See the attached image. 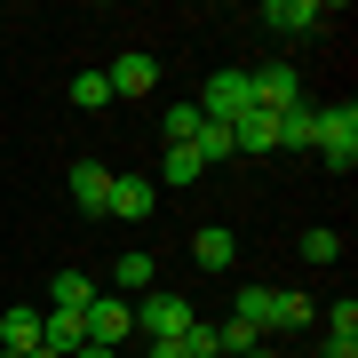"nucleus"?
<instances>
[{"label": "nucleus", "mask_w": 358, "mask_h": 358, "mask_svg": "<svg viewBox=\"0 0 358 358\" xmlns=\"http://www.w3.org/2000/svg\"><path fill=\"white\" fill-rule=\"evenodd\" d=\"M24 358H64V350H48V343H40V350H24Z\"/></svg>", "instance_id": "cd10ccee"}, {"label": "nucleus", "mask_w": 358, "mask_h": 358, "mask_svg": "<svg viewBox=\"0 0 358 358\" xmlns=\"http://www.w3.org/2000/svg\"><path fill=\"white\" fill-rule=\"evenodd\" d=\"M319 358H358V343H343V334H327V343H319Z\"/></svg>", "instance_id": "393cba45"}, {"label": "nucleus", "mask_w": 358, "mask_h": 358, "mask_svg": "<svg viewBox=\"0 0 358 358\" xmlns=\"http://www.w3.org/2000/svg\"><path fill=\"white\" fill-rule=\"evenodd\" d=\"M247 350H263V334L247 327V319H223L215 327V358H247Z\"/></svg>", "instance_id": "a211bd4d"}, {"label": "nucleus", "mask_w": 358, "mask_h": 358, "mask_svg": "<svg viewBox=\"0 0 358 358\" xmlns=\"http://www.w3.org/2000/svg\"><path fill=\"white\" fill-rule=\"evenodd\" d=\"M152 279H159L152 255H120L112 263V294H152Z\"/></svg>", "instance_id": "dca6fc26"}, {"label": "nucleus", "mask_w": 358, "mask_h": 358, "mask_svg": "<svg viewBox=\"0 0 358 358\" xmlns=\"http://www.w3.org/2000/svg\"><path fill=\"white\" fill-rule=\"evenodd\" d=\"M112 96H152L159 88V64H152V48H128V56H112Z\"/></svg>", "instance_id": "423d86ee"}, {"label": "nucleus", "mask_w": 358, "mask_h": 358, "mask_svg": "<svg viewBox=\"0 0 358 358\" xmlns=\"http://www.w3.org/2000/svg\"><path fill=\"white\" fill-rule=\"evenodd\" d=\"M112 223H143L152 215V176H112V207H103Z\"/></svg>", "instance_id": "6e6552de"}, {"label": "nucleus", "mask_w": 358, "mask_h": 358, "mask_svg": "<svg viewBox=\"0 0 358 358\" xmlns=\"http://www.w3.org/2000/svg\"><path fill=\"white\" fill-rule=\"evenodd\" d=\"M310 152H319L334 176H350V167H358V103H350V96L319 112V143H310Z\"/></svg>", "instance_id": "f03ea898"}, {"label": "nucleus", "mask_w": 358, "mask_h": 358, "mask_svg": "<svg viewBox=\"0 0 358 358\" xmlns=\"http://www.w3.org/2000/svg\"><path fill=\"white\" fill-rule=\"evenodd\" d=\"M128 310H136V334H143V343H183V334H192V319H199L192 294H167V287L136 294Z\"/></svg>", "instance_id": "f257e3e1"}, {"label": "nucleus", "mask_w": 358, "mask_h": 358, "mask_svg": "<svg viewBox=\"0 0 358 358\" xmlns=\"http://www.w3.org/2000/svg\"><path fill=\"white\" fill-rule=\"evenodd\" d=\"M64 96L80 103V112H103V103H112V80H103V72H80V80H72Z\"/></svg>", "instance_id": "aec40b11"}, {"label": "nucleus", "mask_w": 358, "mask_h": 358, "mask_svg": "<svg viewBox=\"0 0 358 358\" xmlns=\"http://www.w3.org/2000/svg\"><path fill=\"white\" fill-rule=\"evenodd\" d=\"M310 143H319V112H310V103L279 112V152H310Z\"/></svg>", "instance_id": "2eb2a0df"}, {"label": "nucleus", "mask_w": 358, "mask_h": 358, "mask_svg": "<svg viewBox=\"0 0 358 358\" xmlns=\"http://www.w3.org/2000/svg\"><path fill=\"white\" fill-rule=\"evenodd\" d=\"M183 358H215V319H192V334H183Z\"/></svg>", "instance_id": "5701e85b"}, {"label": "nucleus", "mask_w": 358, "mask_h": 358, "mask_svg": "<svg viewBox=\"0 0 358 358\" xmlns=\"http://www.w3.org/2000/svg\"><path fill=\"white\" fill-rule=\"evenodd\" d=\"M263 24H271V32H287V40H294V32H319V24H327V0H271Z\"/></svg>", "instance_id": "0eeeda50"}, {"label": "nucleus", "mask_w": 358, "mask_h": 358, "mask_svg": "<svg viewBox=\"0 0 358 358\" xmlns=\"http://www.w3.org/2000/svg\"><path fill=\"white\" fill-rule=\"evenodd\" d=\"M40 343H48V350H80V343H88V327H80V310H40Z\"/></svg>", "instance_id": "ddd939ff"}, {"label": "nucleus", "mask_w": 358, "mask_h": 358, "mask_svg": "<svg viewBox=\"0 0 358 358\" xmlns=\"http://www.w3.org/2000/svg\"><path fill=\"white\" fill-rule=\"evenodd\" d=\"M159 128H167V143H192V136H199V103H167Z\"/></svg>", "instance_id": "4be33fe9"}, {"label": "nucleus", "mask_w": 358, "mask_h": 358, "mask_svg": "<svg viewBox=\"0 0 358 358\" xmlns=\"http://www.w3.org/2000/svg\"><path fill=\"white\" fill-rule=\"evenodd\" d=\"M72 358H112V350H103V343H80V350H72Z\"/></svg>", "instance_id": "bb28decb"}, {"label": "nucleus", "mask_w": 358, "mask_h": 358, "mask_svg": "<svg viewBox=\"0 0 358 358\" xmlns=\"http://www.w3.org/2000/svg\"><path fill=\"white\" fill-rule=\"evenodd\" d=\"M255 112V96H247V72H215L199 88V120H215V128H239V120Z\"/></svg>", "instance_id": "7ed1b4c3"}, {"label": "nucleus", "mask_w": 358, "mask_h": 358, "mask_svg": "<svg viewBox=\"0 0 358 358\" xmlns=\"http://www.w3.org/2000/svg\"><path fill=\"white\" fill-rule=\"evenodd\" d=\"M96 279H88V271H56V279H48V310H88L96 303Z\"/></svg>", "instance_id": "9b49d317"}, {"label": "nucleus", "mask_w": 358, "mask_h": 358, "mask_svg": "<svg viewBox=\"0 0 358 358\" xmlns=\"http://www.w3.org/2000/svg\"><path fill=\"white\" fill-rule=\"evenodd\" d=\"M192 152H199V167H215V159H239V152H231V128H215V120H199Z\"/></svg>", "instance_id": "6ab92c4d"}, {"label": "nucleus", "mask_w": 358, "mask_h": 358, "mask_svg": "<svg viewBox=\"0 0 358 358\" xmlns=\"http://www.w3.org/2000/svg\"><path fill=\"white\" fill-rule=\"evenodd\" d=\"M0 343L8 350H40V303H8L0 310Z\"/></svg>", "instance_id": "f8f14e48"}, {"label": "nucleus", "mask_w": 358, "mask_h": 358, "mask_svg": "<svg viewBox=\"0 0 358 358\" xmlns=\"http://www.w3.org/2000/svg\"><path fill=\"white\" fill-rule=\"evenodd\" d=\"M72 199L88 207V215H103V207H112V167H96V159H80V167H72Z\"/></svg>", "instance_id": "9d476101"}, {"label": "nucleus", "mask_w": 358, "mask_h": 358, "mask_svg": "<svg viewBox=\"0 0 358 358\" xmlns=\"http://www.w3.org/2000/svg\"><path fill=\"white\" fill-rule=\"evenodd\" d=\"M247 96H255V112H294V103H303V72L294 64H263V72H247Z\"/></svg>", "instance_id": "20e7f679"}, {"label": "nucleus", "mask_w": 358, "mask_h": 358, "mask_svg": "<svg viewBox=\"0 0 358 358\" xmlns=\"http://www.w3.org/2000/svg\"><path fill=\"white\" fill-rule=\"evenodd\" d=\"M192 263L199 271H231V263H239V239H231L223 223H207V231H192Z\"/></svg>", "instance_id": "1a4fd4ad"}, {"label": "nucleus", "mask_w": 358, "mask_h": 358, "mask_svg": "<svg viewBox=\"0 0 358 358\" xmlns=\"http://www.w3.org/2000/svg\"><path fill=\"white\" fill-rule=\"evenodd\" d=\"M207 176V167H199V152H192V143H167V159H159V183H176V192H183V183H199Z\"/></svg>", "instance_id": "f3484780"}, {"label": "nucleus", "mask_w": 358, "mask_h": 358, "mask_svg": "<svg viewBox=\"0 0 358 358\" xmlns=\"http://www.w3.org/2000/svg\"><path fill=\"white\" fill-rule=\"evenodd\" d=\"M327 334H343V343H358V303H350V294H343V303L327 310Z\"/></svg>", "instance_id": "b1692460"}, {"label": "nucleus", "mask_w": 358, "mask_h": 358, "mask_svg": "<svg viewBox=\"0 0 358 358\" xmlns=\"http://www.w3.org/2000/svg\"><path fill=\"white\" fill-rule=\"evenodd\" d=\"M231 152H279V120H271V112H247L239 128H231Z\"/></svg>", "instance_id": "4468645a"}, {"label": "nucleus", "mask_w": 358, "mask_h": 358, "mask_svg": "<svg viewBox=\"0 0 358 358\" xmlns=\"http://www.w3.org/2000/svg\"><path fill=\"white\" fill-rule=\"evenodd\" d=\"M143 350H152V358H183V343H143Z\"/></svg>", "instance_id": "a878e982"}, {"label": "nucleus", "mask_w": 358, "mask_h": 358, "mask_svg": "<svg viewBox=\"0 0 358 358\" xmlns=\"http://www.w3.org/2000/svg\"><path fill=\"white\" fill-rule=\"evenodd\" d=\"M294 247H303V263H319V271H327L334 255H343V239H334L327 223H319V231H303V239H294Z\"/></svg>", "instance_id": "412c9836"}, {"label": "nucleus", "mask_w": 358, "mask_h": 358, "mask_svg": "<svg viewBox=\"0 0 358 358\" xmlns=\"http://www.w3.org/2000/svg\"><path fill=\"white\" fill-rule=\"evenodd\" d=\"M0 358H24V350H0Z\"/></svg>", "instance_id": "c85d7f7f"}, {"label": "nucleus", "mask_w": 358, "mask_h": 358, "mask_svg": "<svg viewBox=\"0 0 358 358\" xmlns=\"http://www.w3.org/2000/svg\"><path fill=\"white\" fill-rule=\"evenodd\" d=\"M80 327H88V343H103V350H120L136 334V310H128V294H96L88 310H80Z\"/></svg>", "instance_id": "39448f33"}]
</instances>
